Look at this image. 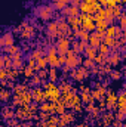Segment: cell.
I'll list each match as a JSON object with an SVG mask.
<instances>
[{"label":"cell","instance_id":"6da1fadb","mask_svg":"<svg viewBox=\"0 0 126 127\" xmlns=\"http://www.w3.org/2000/svg\"><path fill=\"white\" fill-rule=\"evenodd\" d=\"M82 61H83V58H82V55H77L71 47L65 52V66L71 71V69H76L77 66H80L82 65Z\"/></svg>","mask_w":126,"mask_h":127},{"label":"cell","instance_id":"7a4b0ae2","mask_svg":"<svg viewBox=\"0 0 126 127\" xmlns=\"http://www.w3.org/2000/svg\"><path fill=\"white\" fill-rule=\"evenodd\" d=\"M15 32H18L24 40H30L34 37V34H36V27L30 24L28 21H24V22H21L16 28H15Z\"/></svg>","mask_w":126,"mask_h":127},{"label":"cell","instance_id":"3957f363","mask_svg":"<svg viewBox=\"0 0 126 127\" xmlns=\"http://www.w3.org/2000/svg\"><path fill=\"white\" fill-rule=\"evenodd\" d=\"M36 16L42 21H54L55 19V10L52 4H42L36 9Z\"/></svg>","mask_w":126,"mask_h":127},{"label":"cell","instance_id":"277c9868","mask_svg":"<svg viewBox=\"0 0 126 127\" xmlns=\"http://www.w3.org/2000/svg\"><path fill=\"white\" fill-rule=\"evenodd\" d=\"M68 75H70L74 81L82 83L83 80H86V78L91 77V72H89V69H86V68H83V66L80 65V66H77L76 69H71V71L68 72Z\"/></svg>","mask_w":126,"mask_h":127},{"label":"cell","instance_id":"5b68a950","mask_svg":"<svg viewBox=\"0 0 126 127\" xmlns=\"http://www.w3.org/2000/svg\"><path fill=\"white\" fill-rule=\"evenodd\" d=\"M57 21V24H58V38L60 37H68V38H71V28L68 27V24L65 22V18L64 16H60L58 19H55Z\"/></svg>","mask_w":126,"mask_h":127},{"label":"cell","instance_id":"8992f818","mask_svg":"<svg viewBox=\"0 0 126 127\" xmlns=\"http://www.w3.org/2000/svg\"><path fill=\"white\" fill-rule=\"evenodd\" d=\"M46 58H48V65L52 66V68H61V65L58 64V52H57V47L55 46H51L48 50H46Z\"/></svg>","mask_w":126,"mask_h":127},{"label":"cell","instance_id":"52a82bcc","mask_svg":"<svg viewBox=\"0 0 126 127\" xmlns=\"http://www.w3.org/2000/svg\"><path fill=\"white\" fill-rule=\"evenodd\" d=\"M104 100H105V108L108 111H113L116 109V102H117V93L113 90V89H107L105 96H104Z\"/></svg>","mask_w":126,"mask_h":127},{"label":"cell","instance_id":"ba28073f","mask_svg":"<svg viewBox=\"0 0 126 127\" xmlns=\"http://www.w3.org/2000/svg\"><path fill=\"white\" fill-rule=\"evenodd\" d=\"M111 50V49H110ZM122 59H123V53L120 52V50H117V49H113L111 52H110V55L107 56V64L111 66V68H116L119 64L122 62Z\"/></svg>","mask_w":126,"mask_h":127},{"label":"cell","instance_id":"9c48e42d","mask_svg":"<svg viewBox=\"0 0 126 127\" xmlns=\"http://www.w3.org/2000/svg\"><path fill=\"white\" fill-rule=\"evenodd\" d=\"M70 46H71V38H68V37H60L55 43L58 55H65V52L70 49Z\"/></svg>","mask_w":126,"mask_h":127},{"label":"cell","instance_id":"30bf717a","mask_svg":"<svg viewBox=\"0 0 126 127\" xmlns=\"http://www.w3.org/2000/svg\"><path fill=\"white\" fill-rule=\"evenodd\" d=\"M15 44V37H13V32L10 31H6L3 34H0V49H6L9 46Z\"/></svg>","mask_w":126,"mask_h":127},{"label":"cell","instance_id":"8fae6325","mask_svg":"<svg viewBox=\"0 0 126 127\" xmlns=\"http://www.w3.org/2000/svg\"><path fill=\"white\" fill-rule=\"evenodd\" d=\"M60 117V121H58V127H65L71 123L76 121V114L71 112V111H65L63 115H58Z\"/></svg>","mask_w":126,"mask_h":127},{"label":"cell","instance_id":"7c38bea8","mask_svg":"<svg viewBox=\"0 0 126 127\" xmlns=\"http://www.w3.org/2000/svg\"><path fill=\"white\" fill-rule=\"evenodd\" d=\"M105 35L113 37V38H120V37H126V32L122 31V30L119 28V25L111 24V25L107 27V30H105Z\"/></svg>","mask_w":126,"mask_h":127},{"label":"cell","instance_id":"4fadbf2b","mask_svg":"<svg viewBox=\"0 0 126 127\" xmlns=\"http://www.w3.org/2000/svg\"><path fill=\"white\" fill-rule=\"evenodd\" d=\"M114 111H119V112H125L126 114V93L125 89H122L117 95V102H116V109Z\"/></svg>","mask_w":126,"mask_h":127},{"label":"cell","instance_id":"5bb4252c","mask_svg":"<svg viewBox=\"0 0 126 127\" xmlns=\"http://www.w3.org/2000/svg\"><path fill=\"white\" fill-rule=\"evenodd\" d=\"M86 46H88V41H83V40H77V38H74V40H71V46H70V47H71L77 55H83Z\"/></svg>","mask_w":126,"mask_h":127},{"label":"cell","instance_id":"9a60e30c","mask_svg":"<svg viewBox=\"0 0 126 127\" xmlns=\"http://www.w3.org/2000/svg\"><path fill=\"white\" fill-rule=\"evenodd\" d=\"M99 118H101L99 126L108 127V126H111V123L114 121V112H113V111H107V112L101 114V115H99Z\"/></svg>","mask_w":126,"mask_h":127},{"label":"cell","instance_id":"2e32d148","mask_svg":"<svg viewBox=\"0 0 126 127\" xmlns=\"http://www.w3.org/2000/svg\"><path fill=\"white\" fill-rule=\"evenodd\" d=\"M46 34L49 38H58V24L57 21H49L48 27H46Z\"/></svg>","mask_w":126,"mask_h":127},{"label":"cell","instance_id":"e0dca14e","mask_svg":"<svg viewBox=\"0 0 126 127\" xmlns=\"http://www.w3.org/2000/svg\"><path fill=\"white\" fill-rule=\"evenodd\" d=\"M30 93H31L33 102H36V103H42V102H43V89H42L40 86L33 87L31 90H30Z\"/></svg>","mask_w":126,"mask_h":127},{"label":"cell","instance_id":"ac0fdd59","mask_svg":"<svg viewBox=\"0 0 126 127\" xmlns=\"http://www.w3.org/2000/svg\"><path fill=\"white\" fill-rule=\"evenodd\" d=\"M65 22L68 24V27L71 28V31L79 30L80 25H82V21H80L79 16H68V18H65Z\"/></svg>","mask_w":126,"mask_h":127},{"label":"cell","instance_id":"d6986e66","mask_svg":"<svg viewBox=\"0 0 126 127\" xmlns=\"http://www.w3.org/2000/svg\"><path fill=\"white\" fill-rule=\"evenodd\" d=\"M55 103L54 102H42L39 103V112H48V114H55Z\"/></svg>","mask_w":126,"mask_h":127},{"label":"cell","instance_id":"ffe728a7","mask_svg":"<svg viewBox=\"0 0 126 127\" xmlns=\"http://www.w3.org/2000/svg\"><path fill=\"white\" fill-rule=\"evenodd\" d=\"M61 12H63V16H67V18H68V16H79V13H80V12H79V7L70 6V4L65 6Z\"/></svg>","mask_w":126,"mask_h":127},{"label":"cell","instance_id":"44dd1931","mask_svg":"<svg viewBox=\"0 0 126 127\" xmlns=\"http://www.w3.org/2000/svg\"><path fill=\"white\" fill-rule=\"evenodd\" d=\"M42 56H46V50H45L43 47H36V49H33L31 52H30V55H28V58H31L34 61L40 59Z\"/></svg>","mask_w":126,"mask_h":127},{"label":"cell","instance_id":"7402d4cb","mask_svg":"<svg viewBox=\"0 0 126 127\" xmlns=\"http://www.w3.org/2000/svg\"><path fill=\"white\" fill-rule=\"evenodd\" d=\"M105 92H107V89L101 86V87H98V89H91V96L94 97L95 100H98V99H101V97L105 96Z\"/></svg>","mask_w":126,"mask_h":127},{"label":"cell","instance_id":"603a6c76","mask_svg":"<svg viewBox=\"0 0 126 127\" xmlns=\"http://www.w3.org/2000/svg\"><path fill=\"white\" fill-rule=\"evenodd\" d=\"M68 4H70V0H52V7L54 10H58V12H61Z\"/></svg>","mask_w":126,"mask_h":127},{"label":"cell","instance_id":"cb8c5ba5","mask_svg":"<svg viewBox=\"0 0 126 127\" xmlns=\"http://www.w3.org/2000/svg\"><path fill=\"white\" fill-rule=\"evenodd\" d=\"M19 97H21V105H30L33 102L31 99V93H30V90H25V92H21L19 93Z\"/></svg>","mask_w":126,"mask_h":127},{"label":"cell","instance_id":"d4e9b609","mask_svg":"<svg viewBox=\"0 0 126 127\" xmlns=\"http://www.w3.org/2000/svg\"><path fill=\"white\" fill-rule=\"evenodd\" d=\"M13 95H19L21 92H25V90H30V86L27 84V83H16L15 86H13Z\"/></svg>","mask_w":126,"mask_h":127},{"label":"cell","instance_id":"484cf974","mask_svg":"<svg viewBox=\"0 0 126 127\" xmlns=\"http://www.w3.org/2000/svg\"><path fill=\"white\" fill-rule=\"evenodd\" d=\"M1 117H3L4 120L13 118V117H15V111H13L10 106H4V108H1Z\"/></svg>","mask_w":126,"mask_h":127},{"label":"cell","instance_id":"4316f807","mask_svg":"<svg viewBox=\"0 0 126 127\" xmlns=\"http://www.w3.org/2000/svg\"><path fill=\"white\" fill-rule=\"evenodd\" d=\"M96 53H98V50H96L95 47H91V46H86V49H85V52H83L85 58H88V59H92V61L95 59Z\"/></svg>","mask_w":126,"mask_h":127},{"label":"cell","instance_id":"83f0119b","mask_svg":"<svg viewBox=\"0 0 126 127\" xmlns=\"http://www.w3.org/2000/svg\"><path fill=\"white\" fill-rule=\"evenodd\" d=\"M58 87H60V92H61V96H63V95H65V93H68V92L73 89V84L68 83V81H65V80H63Z\"/></svg>","mask_w":126,"mask_h":127},{"label":"cell","instance_id":"f1b7e54d","mask_svg":"<svg viewBox=\"0 0 126 127\" xmlns=\"http://www.w3.org/2000/svg\"><path fill=\"white\" fill-rule=\"evenodd\" d=\"M101 44V40L98 38V37H95L92 32H89V38H88V46H91V47H95V49H98V46Z\"/></svg>","mask_w":126,"mask_h":127},{"label":"cell","instance_id":"f546056e","mask_svg":"<svg viewBox=\"0 0 126 127\" xmlns=\"http://www.w3.org/2000/svg\"><path fill=\"white\" fill-rule=\"evenodd\" d=\"M10 97H12V92L9 90V89H1L0 90V102H9L10 100Z\"/></svg>","mask_w":126,"mask_h":127},{"label":"cell","instance_id":"4dcf8cb0","mask_svg":"<svg viewBox=\"0 0 126 127\" xmlns=\"http://www.w3.org/2000/svg\"><path fill=\"white\" fill-rule=\"evenodd\" d=\"M21 74H22V77H25L27 80H30V78H31V77L34 75V74H36V72H34L31 68H30V66H28V65L25 64V65H24V66L21 68Z\"/></svg>","mask_w":126,"mask_h":127},{"label":"cell","instance_id":"1f68e13d","mask_svg":"<svg viewBox=\"0 0 126 127\" xmlns=\"http://www.w3.org/2000/svg\"><path fill=\"white\" fill-rule=\"evenodd\" d=\"M6 71H7V80L16 81V80L19 78V74H21L19 69H13V68H10V69H6Z\"/></svg>","mask_w":126,"mask_h":127},{"label":"cell","instance_id":"d6a6232c","mask_svg":"<svg viewBox=\"0 0 126 127\" xmlns=\"http://www.w3.org/2000/svg\"><path fill=\"white\" fill-rule=\"evenodd\" d=\"M48 78H49V81L57 83V81H58V69L49 66V69H48Z\"/></svg>","mask_w":126,"mask_h":127},{"label":"cell","instance_id":"836d02e7","mask_svg":"<svg viewBox=\"0 0 126 127\" xmlns=\"http://www.w3.org/2000/svg\"><path fill=\"white\" fill-rule=\"evenodd\" d=\"M123 77V74H122V71H119V69H111L110 71V74H108V78L111 80V81H119L120 78Z\"/></svg>","mask_w":126,"mask_h":127},{"label":"cell","instance_id":"e575fe53","mask_svg":"<svg viewBox=\"0 0 126 127\" xmlns=\"http://www.w3.org/2000/svg\"><path fill=\"white\" fill-rule=\"evenodd\" d=\"M3 52H4L6 55H9V56H13L15 53L21 52V47H19V46H16V44H12V46H9V47L3 49Z\"/></svg>","mask_w":126,"mask_h":127},{"label":"cell","instance_id":"d590c367","mask_svg":"<svg viewBox=\"0 0 126 127\" xmlns=\"http://www.w3.org/2000/svg\"><path fill=\"white\" fill-rule=\"evenodd\" d=\"M94 62L96 65H107V55H102V53H96V56H95Z\"/></svg>","mask_w":126,"mask_h":127},{"label":"cell","instance_id":"8d00e7d4","mask_svg":"<svg viewBox=\"0 0 126 127\" xmlns=\"http://www.w3.org/2000/svg\"><path fill=\"white\" fill-rule=\"evenodd\" d=\"M111 10H113V16H114V19H117V18L123 13V6H122V4H114V6L111 7Z\"/></svg>","mask_w":126,"mask_h":127},{"label":"cell","instance_id":"74e56055","mask_svg":"<svg viewBox=\"0 0 126 127\" xmlns=\"http://www.w3.org/2000/svg\"><path fill=\"white\" fill-rule=\"evenodd\" d=\"M80 100H82V103L83 105H86V103H89V102H96L94 97L91 96V93H80Z\"/></svg>","mask_w":126,"mask_h":127},{"label":"cell","instance_id":"f35d334b","mask_svg":"<svg viewBox=\"0 0 126 127\" xmlns=\"http://www.w3.org/2000/svg\"><path fill=\"white\" fill-rule=\"evenodd\" d=\"M36 62H37V68H39V69H48V66H49V65H48V58H46V56H42V58L37 59Z\"/></svg>","mask_w":126,"mask_h":127},{"label":"cell","instance_id":"ab89813d","mask_svg":"<svg viewBox=\"0 0 126 127\" xmlns=\"http://www.w3.org/2000/svg\"><path fill=\"white\" fill-rule=\"evenodd\" d=\"M24 65H25V64H24V58L12 59V68H13V69H19V71H21V68H22Z\"/></svg>","mask_w":126,"mask_h":127},{"label":"cell","instance_id":"60d3db41","mask_svg":"<svg viewBox=\"0 0 126 127\" xmlns=\"http://www.w3.org/2000/svg\"><path fill=\"white\" fill-rule=\"evenodd\" d=\"M42 81H43V80H42L37 74H34L31 78H30V86H31V87H37V86L42 84Z\"/></svg>","mask_w":126,"mask_h":127},{"label":"cell","instance_id":"b9f144b4","mask_svg":"<svg viewBox=\"0 0 126 127\" xmlns=\"http://www.w3.org/2000/svg\"><path fill=\"white\" fill-rule=\"evenodd\" d=\"M117 21H119V28H120L122 31H125L126 30V13L125 12L117 18Z\"/></svg>","mask_w":126,"mask_h":127},{"label":"cell","instance_id":"7bdbcfd3","mask_svg":"<svg viewBox=\"0 0 126 127\" xmlns=\"http://www.w3.org/2000/svg\"><path fill=\"white\" fill-rule=\"evenodd\" d=\"M96 50H98V53H102V55H107V56H108V55H110V52H111V50H110V47H108V46H105V44H102V43L98 46V49H96Z\"/></svg>","mask_w":126,"mask_h":127},{"label":"cell","instance_id":"ee69618b","mask_svg":"<svg viewBox=\"0 0 126 127\" xmlns=\"http://www.w3.org/2000/svg\"><path fill=\"white\" fill-rule=\"evenodd\" d=\"M95 65H96V64H95L92 59H88V58H85V59L82 61V66H83V68H86V69H91V68L95 66Z\"/></svg>","mask_w":126,"mask_h":127},{"label":"cell","instance_id":"f6af8a7d","mask_svg":"<svg viewBox=\"0 0 126 127\" xmlns=\"http://www.w3.org/2000/svg\"><path fill=\"white\" fill-rule=\"evenodd\" d=\"M54 103H55V102H54ZM54 111H55V114L63 115L67 109H65V106H64V105H58V103H55V109H54Z\"/></svg>","mask_w":126,"mask_h":127},{"label":"cell","instance_id":"bcb514c9","mask_svg":"<svg viewBox=\"0 0 126 127\" xmlns=\"http://www.w3.org/2000/svg\"><path fill=\"white\" fill-rule=\"evenodd\" d=\"M10 68H12V58L4 53V69H10Z\"/></svg>","mask_w":126,"mask_h":127},{"label":"cell","instance_id":"7dc6e473","mask_svg":"<svg viewBox=\"0 0 126 127\" xmlns=\"http://www.w3.org/2000/svg\"><path fill=\"white\" fill-rule=\"evenodd\" d=\"M27 65L31 68L34 72H37V71H39V68H37V62H36L34 59H31V58H28V61H27Z\"/></svg>","mask_w":126,"mask_h":127},{"label":"cell","instance_id":"c3c4849f","mask_svg":"<svg viewBox=\"0 0 126 127\" xmlns=\"http://www.w3.org/2000/svg\"><path fill=\"white\" fill-rule=\"evenodd\" d=\"M36 74H37L42 80H46V78H48V69H39Z\"/></svg>","mask_w":126,"mask_h":127},{"label":"cell","instance_id":"681fc988","mask_svg":"<svg viewBox=\"0 0 126 127\" xmlns=\"http://www.w3.org/2000/svg\"><path fill=\"white\" fill-rule=\"evenodd\" d=\"M6 121H7V127H16V124L19 123V120L15 118V117H13V118H9V120H6Z\"/></svg>","mask_w":126,"mask_h":127},{"label":"cell","instance_id":"f907efd6","mask_svg":"<svg viewBox=\"0 0 126 127\" xmlns=\"http://www.w3.org/2000/svg\"><path fill=\"white\" fill-rule=\"evenodd\" d=\"M28 109L31 111L33 114H36V112H39V103H36V102H31V103L28 105Z\"/></svg>","mask_w":126,"mask_h":127},{"label":"cell","instance_id":"816d5d0a","mask_svg":"<svg viewBox=\"0 0 126 127\" xmlns=\"http://www.w3.org/2000/svg\"><path fill=\"white\" fill-rule=\"evenodd\" d=\"M49 117H51V114H48V112H39V120L40 121H46Z\"/></svg>","mask_w":126,"mask_h":127},{"label":"cell","instance_id":"f5cc1de1","mask_svg":"<svg viewBox=\"0 0 126 127\" xmlns=\"http://www.w3.org/2000/svg\"><path fill=\"white\" fill-rule=\"evenodd\" d=\"M80 93H91V86L82 84V86H80Z\"/></svg>","mask_w":126,"mask_h":127},{"label":"cell","instance_id":"db71d44e","mask_svg":"<svg viewBox=\"0 0 126 127\" xmlns=\"http://www.w3.org/2000/svg\"><path fill=\"white\" fill-rule=\"evenodd\" d=\"M7 80V71L6 69H0V81Z\"/></svg>","mask_w":126,"mask_h":127},{"label":"cell","instance_id":"11a10c76","mask_svg":"<svg viewBox=\"0 0 126 127\" xmlns=\"http://www.w3.org/2000/svg\"><path fill=\"white\" fill-rule=\"evenodd\" d=\"M58 64L61 65V68L65 65V55H58Z\"/></svg>","mask_w":126,"mask_h":127},{"label":"cell","instance_id":"9f6ffc18","mask_svg":"<svg viewBox=\"0 0 126 127\" xmlns=\"http://www.w3.org/2000/svg\"><path fill=\"white\" fill-rule=\"evenodd\" d=\"M110 127H123V121H119V120H114L113 123H111V126Z\"/></svg>","mask_w":126,"mask_h":127},{"label":"cell","instance_id":"6f0895ef","mask_svg":"<svg viewBox=\"0 0 126 127\" xmlns=\"http://www.w3.org/2000/svg\"><path fill=\"white\" fill-rule=\"evenodd\" d=\"M71 109H73V112H82V111H83V105H76V106H73Z\"/></svg>","mask_w":126,"mask_h":127},{"label":"cell","instance_id":"680465c9","mask_svg":"<svg viewBox=\"0 0 126 127\" xmlns=\"http://www.w3.org/2000/svg\"><path fill=\"white\" fill-rule=\"evenodd\" d=\"M80 3H82V0H70V6H76V7H79Z\"/></svg>","mask_w":126,"mask_h":127},{"label":"cell","instance_id":"91938a15","mask_svg":"<svg viewBox=\"0 0 126 127\" xmlns=\"http://www.w3.org/2000/svg\"><path fill=\"white\" fill-rule=\"evenodd\" d=\"M0 69H4V55H0Z\"/></svg>","mask_w":126,"mask_h":127},{"label":"cell","instance_id":"94428289","mask_svg":"<svg viewBox=\"0 0 126 127\" xmlns=\"http://www.w3.org/2000/svg\"><path fill=\"white\" fill-rule=\"evenodd\" d=\"M6 86H7V89L10 90V89H13V86H15V81H12V80H7V83H6Z\"/></svg>","mask_w":126,"mask_h":127},{"label":"cell","instance_id":"6125c7cd","mask_svg":"<svg viewBox=\"0 0 126 127\" xmlns=\"http://www.w3.org/2000/svg\"><path fill=\"white\" fill-rule=\"evenodd\" d=\"M79 127H92V126H88V124H85V123H80Z\"/></svg>","mask_w":126,"mask_h":127},{"label":"cell","instance_id":"be15d7a7","mask_svg":"<svg viewBox=\"0 0 126 127\" xmlns=\"http://www.w3.org/2000/svg\"><path fill=\"white\" fill-rule=\"evenodd\" d=\"M16 127H24V124H22V123H18V124H16Z\"/></svg>","mask_w":126,"mask_h":127},{"label":"cell","instance_id":"e7e4bbea","mask_svg":"<svg viewBox=\"0 0 126 127\" xmlns=\"http://www.w3.org/2000/svg\"><path fill=\"white\" fill-rule=\"evenodd\" d=\"M1 89H3V86H1V84H0V90H1Z\"/></svg>","mask_w":126,"mask_h":127},{"label":"cell","instance_id":"03108f58","mask_svg":"<svg viewBox=\"0 0 126 127\" xmlns=\"http://www.w3.org/2000/svg\"><path fill=\"white\" fill-rule=\"evenodd\" d=\"M0 127H7V126H1V124H0Z\"/></svg>","mask_w":126,"mask_h":127},{"label":"cell","instance_id":"003e7915","mask_svg":"<svg viewBox=\"0 0 126 127\" xmlns=\"http://www.w3.org/2000/svg\"><path fill=\"white\" fill-rule=\"evenodd\" d=\"M65 127H68V126H65Z\"/></svg>","mask_w":126,"mask_h":127}]
</instances>
